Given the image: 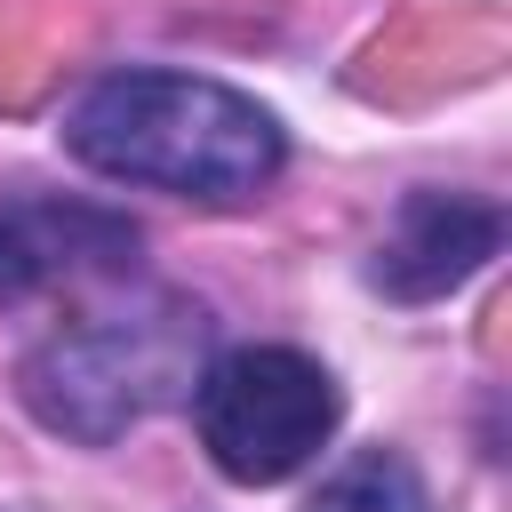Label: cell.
<instances>
[{"mask_svg":"<svg viewBox=\"0 0 512 512\" xmlns=\"http://www.w3.org/2000/svg\"><path fill=\"white\" fill-rule=\"evenodd\" d=\"M64 152L112 184H152L176 200L232 208L264 192L288 160L280 120L200 72H104L64 112Z\"/></svg>","mask_w":512,"mask_h":512,"instance_id":"obj_1","label":"cell"},{"mask_svg":"<svg viewBox=\"0 0 512 512\" xmlns=\"http://www.w3.org/2000/svg\"><path fill=\"white\" fill-rule=\"evenodd\" d=\"M192 344H200V312L184 304H160L144 320H88L24 360V400L48 432L112 440L136 416H152L168 392H184Z\"/></svg>","mask_w":512,"mask_h":512,"instance_id":"obj_2","label":"cell"},{"mask_svg":"<svg viewBox=\"0 0 512 512\" xmlns=\"http://www.w3.org/2000/svg\"><path fill=\"white\" fill-rule=\"evenodd\" d=\"M336 408H344L336 376L320 360H304L296 344H240V352L208 360L200 384H192L200 448L240 488H272V480L304 472L328 448Z\"/></svg>","mask_w":512,"mask_h":512,"instance_id":"obj_3","label":"cell"},{"mask_svg":"<svg viewBox=\"0 0 512 512\" xmlns=\"http://www.w3.org/2000/svg\"><path fill=\"white\" fill-rule=\"evenodd\" d=\"M504 240V216L488 200H464V192H408L392 232L376 240V288L400 296V304H424V296H448L456 280H472Z\"/></svg>","mask_w":512,"mask_h":512,"instance_id":"obj_4","label":"cell"},{"mask_svg":"<svg viewBox=\"0 0 512 512\" xmlns=\"http://www.w3.org/2000/svg\"><path fill=\"white\" fill-rule=\"evenodd\" d=\"M136 264V224L80 208V200H16L0 208V296H32L56 280L88 272H128Z\"/></svg>","mask_w":512,"mask_h":512,"instance_id":"obj_5","label":"cell"},{"mask_svg":"<svg viewBox=\"0 0 512 512\" xmlns=\"http://www.w3.org/2000/svg\"><path fill=\"white\" fill-rule=\"evenodd\" d=\"M312 512H432V496H424V480H416L400 456L368 448V456H352V464L312 496Z\"/></svg>","mask_w":512,"mask_h":512,"instance_id":"obj_6","label":"cell"}]
</instances>
